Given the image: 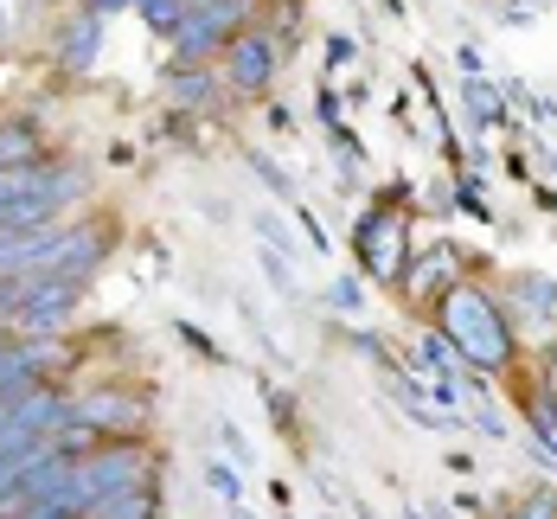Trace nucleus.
<instances>
[{"mask_svg":"<svg viewBox=\"0 0 557 519\" xmlns=\"http://www.w3.org/2000/svg\"><path fill=\"white\" fill-rule=\"evenodd\" d=\"M270 77V46H237V84H263Z\"/></svg>","mask_w":557,"mask_h":519,"instance_id":"20e7f679","label":"nucleus"},{"mask_svg":"<svg viewBox=\"0 0 557 519\" xmlns=\"http://www.w3.org/2000/svg\"><path fill=\"white\" fill-rule=\"evenodd\" d=\"M77 519H154V494H148V481H141V487H122V494H110V501L84 507Z\"/></svg>","mask_w":557,"mask_h":519,"instance_id":"7ed1b4c3","label":"nucleus"},{"mask_svg":"<svg viewBox=\"0 0 557 519\" xmlns=\"http://www.w3.org/2000/svg\"><path fill=\"white\" fill-rule=\"evenodd\" d=\"M448 334L468 346V359L494 366L506 359V334H500V314L481 301V295H448Z\"/></svg>","mask_w":557,"mask_h":519,"instance_id":"f257e3e1","label":"nucleus"},{"mask_svg":"<svg viewBox=\"0 0 557 519\" xmlns=\"http://www.w3.org/2000/svg\"><path fill=\"white\" fill-rule=\"evenodd\" d=\"M64 423H84V430H97V436H128V430H141V404L103 392V398L71 404V417H64Z\"/></svg>","mask_w":557,"mask_h":519,"instance_id":"f03ea898","label":"nucleus"}]
</instances>
